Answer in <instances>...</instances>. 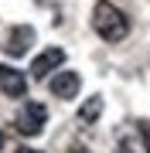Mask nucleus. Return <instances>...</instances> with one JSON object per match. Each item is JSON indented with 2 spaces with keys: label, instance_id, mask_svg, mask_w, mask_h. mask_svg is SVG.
<instances>
[{
  "label": "nucleus",
  "instance_id": "f257e3e1",
  "mask_svg": "<svg viewBox=\"0 0 150 153\" xmlns=\"http://www.w3.org/2000/svg\"><path fill=\"white\" fill-rule=\"evenodd\" d=\"M92 27L102 41H123L130 34V21L119 7H113L109 0H99L92 7Z\"/></svg>",
  "mask_w": 150,
  "mask_h": 153
},
{
  "label": "nucleus",
  "instance_id": "f03ea898",
  "mask_svg": "<svg viewBox=\"0 0 150 153\" xmlns=\"http://www.w3.org/2000/svg\"><path fill=\"white\" fill-rule=\"evenodd\" d=\"M48 123V109L41 102H24L21 112H17V129L24 133V136H38L41 129H45Z\"/></svg>",
  "mask_w": 150,
  "mask_h": 153
},
{
  "label": "nucleus",
  "instance_id": "7ed1b4c3",
  "mask_svg": "<svg viewBox=\"0 0 150 153\" xmlns=\"http://www.w3.org/2000/svg\"><path fill=\"white\" fill-rule=\"evenodd\" d=\"M34 38H38V34H34V27L31 24H14L10 31H7V55L10 58H21V55H28V48L34 44Z\"/></svg>",
  "mask_w": 150,
  "mask_h": 153
},
{
  "label": "nucleus",
  "instance_id": "20e7f679",
  "mask_svg": "<svg viewBox=\"0 0 150 153\" xmlns=\"http://www.w3.org/2000/svg\"><path fill=\"white\" fill-rule=\"evenodd\" d=\"M48 88H51V95H55V99H75L78 88H82V75L72 71V68L55 71V78L48 82Z\"/></svg>",
  "mask_w": 150,
  "mask_h": 153
},
{
  "label": "nucleus",
  "instance_id": "39448f33",
  "mask_svg": "<svg viewBox=\"0 0 150 153\" xmlns=\"http://www.w3.org/2000/svg\"><path fill=\"white\" fill-rule=\"evenodd\" d=\"M0 92L10 99H24L28 95V78L24 71H17L14 65H0Z\"/></svg>",
  "mask_w": 150,
  "mask_h": 153
},
{
  "label": "nucleus",
  "instance_id": "423d86ee",
  "mask_svg": "<svg viewBox=\"0 0 150 153\" xmlns=\"http://www.w3.org/2000/svg\"><path fill=\"white\" fill-rule=\"evenodd\" d=\"M61 65H65V51H61V48H45L38 58L31 61V75L34 78H48L51 71L61 68Z\"/></svg>",
  "mask_w": 150,
  "mask_h": 153
},
{
  "label": "nucleus",
  "instance_id": "0eeeda50",
  "mask_svg": "<svg viewBox=\"0 0 150 153\" xmlns=\"http://www.w3.org/2000/svg\"><path fill=\"white\" fill-rule=\"evenodd\" d=\"M99 116H102V95L85 99V102H82V109H78V119H82V123H96Z\"/></svg>",
  "mask_w": 150,
  "mask_h": 153
},
{
  "label": "nucleus",
  "instance_id": "6e6552de",
  "mask_svg": "<svg viewBox=\"0 0 150 153\" xmlns=\"http://www.w3.org/2000/svg\"><path fill=\"white\" fill-rule=\"evenodd\" d=\"M137 133H140V140H143V150L150 153V119H140L137 123Z\"/></svg>",
  "mask_w": 150,
  "mask_h": 153
},
{
  "label": "nucleus",
  "instance_id": "1a4fd4ad",
  "mask_svg": "<svg viewBox=\"0 0 150 153\" xmlns=\"http://www.w3.org/2000/svg\"><path fill=\"white\" fill-rule=\"evenodd\" d=\"M17 153H38V150H28V146H21V150H17Z\"/></svg>",
  "mask_w": 150,
  "mask_h": 153
},
{
  "label": "nucleus",
  "instance_id": "9d476101",
  "mask_svg": "<svg viewBox=\"0 0 150 153\" xmlns=\"http://www.w3.org/2000/svg\"><path fill=\"white\" fill-rule=\"evenodd\" d=\"M0 150H4V133H0Z\"/></svg>",
  "mask_w": 150,
  "mask_h": 153
}]
</instances>
